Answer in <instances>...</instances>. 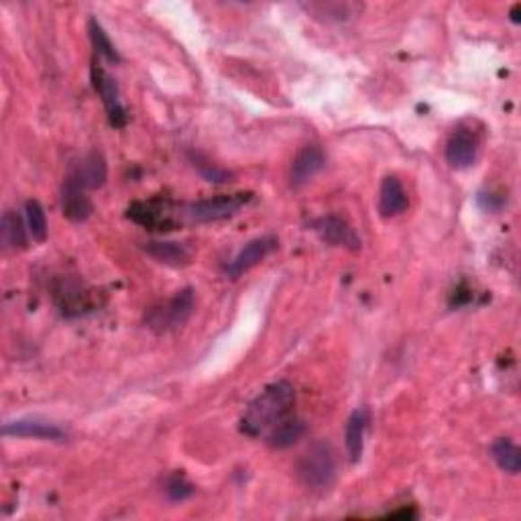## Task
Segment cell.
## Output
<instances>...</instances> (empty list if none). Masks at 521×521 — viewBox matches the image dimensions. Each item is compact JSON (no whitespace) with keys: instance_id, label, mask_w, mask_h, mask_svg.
Wrapping results in <instances>:
<instances>
[{"instance_id":"obj_13","label":"cell","mask_w":521,"mask_h":521,"mask_svg":"<svg viewBox=\"0 0 521 521\" xmlns=\"http://www.w3.org/2000/svg\"><path fill=\"white\" fill-rule=\"evenodd\" d=\"M410 198L403 183L395 175H387L379 190V214L383 218H395L408 210Z\"/></svg>"},{"instance_id":"obj_16","label":"cell","mask_w":521,"mask_h":521,"mask_svg":"<svg viewBox=\"0 0 521 521\" xmlns=\"http://www.w3.org/2000/svg\"><path fill=\"white\" fill-rule=\"evenodd\" d=\"M302 9L313 19H322L326 22H344L358 17L361 6L355 3H304Z\"/></svg>"},{"instance_id":"obj_11","label":"cell","mask_w":521,"mask_h":521,"mask_svg":"<svg viewBox=\"0 0 521 521\" xmlns=\"http://www.w3.org/2000/svg\"><path fill=\"white\" fill-rule=\"evenodd\" d=\"M326 165V155L318 145H305V147L297 153L294 157V163H291V186L302 188L308 183L313 175L320 173Z\"/></svg>"},{"instance_id":"obj_12","label":"cell","mask_w":521,"mask_h":521,"mask_svg":"<svg viewBox=\"0 0 521 521\" xmlns=\"http://www.w3.org/2000/svg\"><path fill=\"white\" fill-rule=\"evenodd\" d=\"M67 175H72L84 190H96L106 183L109 165H106V159L101 151H90L78 165H74V170Z\"/></svg>"},{"instance_id":"obj_1","label":"cell","mask_w":521,"mask_h":521,"mask_svg":"<svg viewBox=\"0 0 521 521\" xmlns=\"http://www.w3.org/2000/svg\"><path fill=\"white\" fill-rule=\"evenodd\" d=\"M296 403V389L287 381H278L267 385L249 403L247 411L241 419V430L249 436L267 434L281 419L289 418L291 408Z\"/></svg>"},{"instance_id":"obj_19","label":"cell","mask_w":521,"mask_h":521,"mask_svg":"<svg viewBox=\"0 0 521 521\" xmlns=\"http://www.w3.org/2000/svg\"><path fill=\"white\" fill-rule=\"evenodd\" d=\"M305 434V424L300 418H286L281 419L278 426H273L269 432H267V444H269L271 448H289L294 446V444L302 438Z\"/></svg>"},{"instance_id":"obj_17","label":"cell","mask_w":521,"mask_h":521,"mask_svg":"<svg viewBox=\"0 0 521 521\" xmlns=\"http://www.w3.org/2000/svg\"><path fill=\"white\" fill-rule=\"evenodd\" d=\"M27 220L21 216L17 210H6L3 222H0V241H3L4 249L17 251L27 247Z\"/></svg>"},{"instance_id":"obj_3","label":"cell","mask_w":521,"mask_h":521,"mask_svg":"<svg viewBox=\"0 0 521 521\" xmlns=\"http://www.w3.org/2000/svg\"><path fill=\"white\" fill-rule=\"evenodd\" d=\"M252 194H231V196H216L208 198V200H198L194 204H188L183 208V216L191 222H218L225 218H231L239 214L243 206L251 202Z\"/></svg>"},{"instance_id":"obj_20","label":"cell","mask_w":521,"mask_h":521,"mask_svg":"<svg viewBox=\"0 0 521 521\" xmlns=\"http://www.w3.org/2000/svg\"><path fill=\"white\" fill-rule=\"evenodd\" d=\"M491 456L501 471L509 474H517L521 471V452L516 442L509 438H499L493 442Z\"/></svg>"},{"instance_id":"obj_22","label":"cell","mask_w":521,"mask_h":521,"mask_svg":"<svg viewBox=\"0 0 521 521\" xmlns=\"http://www.w3.org/2000/svg\"><path fill=\"white\" fill-rule=\"evenodd\" d=\"M25 220L29 226V234L33 236V241L43 243L48 239V218H45L43 206L37 200H29L25 206Z\"/></svg>"},{"instance_id":"obj_8","label":"cell","mask_w":521,"mask_h":521,"mask_svg":"<svg viewBox=\"0 0 521 521\" xmlns=\"http://www.w3.org/2000/svg\"><path fill=\"white\" fill-rule=\"evenodd\" d=\"M275 249H278V239H275V236H259V239L249 241L239 252H236V257L231 263L226 265V275L233 279L241 278V275L259 265L267 255H271Z\"/></svg>"},{"instance_id":"obj_7","label":"cell","mask_w":521,"mask_h":521,"mask_svg":"<svg viewBox=\"0 0 521 521\" xmlns=\"http://www.w3.org/2000/svg\"><path fill=\"white\" fill-rule=\"evenodd\" d=\"M312 231L320 236V241L332 247H342L349 251L361 249V239H358L355 228H352L347 220L340 216H320L310 222Z\"/></svg>"},{"instance_id":"obj_2","label":"cell","mask_w":521,"mask_h":521,"mask_svg":"<svg viewBox=\"0 0 521 521\" xmlns=\"http://www.w3.org/2000/svg\"><path fill=\"white\" fill-rule=\"evenodd\" d=\"M297 477L313 491H324L336 479V455L328 442H313L297 463Z\"/></svg>"},{"instance_id":"obj_5","label":"cell","mask_w":521,"mask_h":521,"mask_svg":"<svg viewBox=\"0 0 521 521\" xmlns=\"http://www.w3.org/2000/svg\"><path fill=\"white\" fill-rule=\"evenodd\" d=\"M90 78H92V86H94L96 94L102 98L106 112H109L110 127L125 128L127 122H128V114H127L125 106H122V102H120V90H119L117 80H114L112 75L98 64H92Z\"/></svg>"},{"instance_id":"obj_9","label":"cell","mask_w":521,"mask_h":521,"mask_svg":"<svg viewBox=\"0 0 521 521\" xmlns=\"http://www.w3.org/2000/svg\"><path fill=\"white\" fill-rule=\"evenodd\" d=\"M3 434L13 436V438H37L51 442H64L67 438L66 430H61L57 424H51V421L41 418H21L6 421L3 426Z\"/></svg>"},{"instance_id":"obj_23","label":"cell","mask_w":521,"mask_h":521,"mask_svg":"<svg viewBox=\"0 0 521 521\" xmlns=\"http://www.w3.org/2000/svg\"><path fill=\"white\" fill-rule=\"evenodd\" d=\"M191 163H194L198 172H200L202 178L210 183H226V181H231V178H233L231 172H226V170H222V167L214 165L212 161L202 157L200 153H194V155H191Z\"/></svg>"},{"instance_id":"obj_10","label":"cell","mask_w":521,"mask_h":521,"mask_svg":"<svg viewBox=\"0 0 521 521\" xmlns=\"http://www.w3.org/2000/svg\"><path fill=\"white\" fill-rule=\"evenodd\" d=\"M86 191L88 190H84L72 175H67L64 188H61V212H64V216L67 220L86 222L92 216L94 206H92V200L86 196Z\"/></svg>"},{"instance_id":"obj_25","label":"cell","mask_w":521,"mask_h":521,"mask_svg":"<svg viewBox=\"0 0 521 521\" xmlns=\"http://www.w3.org/2000/svg\"><path fill=\"white\" fill-rule=\"evenodd\" d=\"M477 204L481 206V210L497 214L503 210V206L508 204V198H505L501 191L495 190H481L477 194Z\"/></svg>"},{"instance_id":"obj_24","label":"cell","mask_w":521,"mask_h":521,"mask_svg":"<svg viewBox=\"0 0 521 521\" xmlns=\"http://www.w3.org/2000/svg\"><path fill=\"white\" fill-rule=\"evenodd\" d=\"M194 491H196V487L191 485V482L183 477L181 472H175L165 481V495L170 497L172 501H186L188 497L194 495Z\"/></svg>"},{"instance_id":"obj_14","label":"cell","mask_w":521,"mask_h":521,"mask_svg":"<svg viewBox=\"0 0 521 521\" xmlns=\"http://www.w3.org/2000/svg\"><path fill=\"white\" fill-rule=\"evenodd\" d=\"M128 218L153 231H165L173 226L172 212L161 202H135L128 206Z\"/></svg>"},{"instance_id":"obj_4","label":"cell","mask_w":521,"mask_h":521,"mask_svg":"<svg viewBox=\"0 0 521 521\" xmlns=\"http://www.w3.org/2000/svg\"><path fill=\"white\" fill-rule=\"evenodd\" d=\"M196 308V296L194 289L186 287L175 294L172 300H167V304L161 305V308H153L149 312V326L153 331H173V328H180L186 324L191 313Z\"/></svg>"},{"instance_id":"obj_18","label":"cell","mask_w":521,"mask_h":521,"mask_svg":"<svg viewBox=\"0 0 521 521\" xmlns=\"http://www.w3.org/2000/svg\"><path fill=\"white\" fill-rule=\"evenodd\" d=\"M145 251L147 255H151L155 260L170 267H183L190 263L191 252L181 243H172V241H151L145 244Z\"/></svg>"},{"instance_id":"obj_6","label":"cell","mask_w":521,"mask_h":521,"mask_svg":"<svg viewBox=\"0 0 521 521\" xmlns=\"http://www.w3.org/2000/svg\"><path fill=\"white\" fill-rule=\"evenodd\" d=\"M481 151V137L471 127H456L446 143V161L455 170H466L474 165Z\"/></svg>"},{"instance_id":"obj_21","label":"cell","mask_w":521,"mask_h":521,"mask_svg":"<svg viewBox=\"0 0 521 521\" xmlns=\"http://www.w3.org/2000/svg\"><path fill=\"white\" fill-rule=\"evenodd\" d=\"M88 33H90L92 45H94V49H96L98 56L104 57L106 61H110V64H119V61H120L119 51H117V48H114V43L110 41L109 33H106L101 22H98L96 19H90Z\"/></svg>"},{"instance_id":"obj_26","label":"cell","mask_w":521,"mask_h":521,"mask_svg":"<svg viewBox=\"0 0 521 521\" xmlns=\"http://www.w3.org/2000/svg\"><path fill=\"white\" fill-rule=\"evenodd\" d=\"M519 11H521V4L517 3V4L513 6V9H511V21H513V22H519Z\"/></svg>"},{"instance_id":"obj_15","label":"cell","mask_w":521,"mask_h":521,"mask_svg":"<svg viewBox=\"0 0 521 521\" xmlns=\"http://www.w3.org/2000/svg\"><path fill=\"white\" fill-rule=\"evenodd\" d=\"M366 428H369V411L365 408L352 411V416L347 421V430H344V444H347V452L352 463L361 461Z\"/></svg>"}]
</instances>
